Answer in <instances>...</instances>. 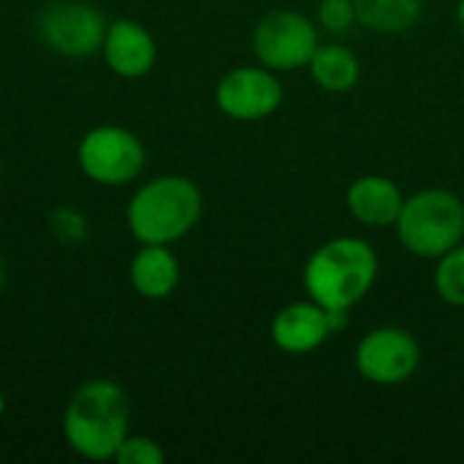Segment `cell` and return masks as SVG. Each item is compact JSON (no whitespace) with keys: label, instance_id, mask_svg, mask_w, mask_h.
<instances>
[{"label":"cell","instance_id":"5b68a950","mask_svg":"<svg viewBox=\"0 0 464 464\" xmlns=\"http://www.w3.org/2000/svg\"><path fill=\"white\" fill-rule=\"evenodd\" d=\"M76 160L90 182L122 188L144 171L147 150L133 130L122 125H98L82 136Z\"/></svg>","mask_w":464,"mask_h":464},{"label":"cell","instance_id":"30bf717a","mask_svg":"<svg viewBox=\"0 0 464 464\" xmlns=\"http://www.w3.org/2000/svg\"><path fill=\"white\" fill-rule=\"evenodd\" d=\"M103 60L120 79H141L155 68L158 46L152 33L136 19H114L106 27Z\"/></svg>","mask_w":464,"mask_h":464},{"label":"cell","instance_id":"8992f818","mask_svg":"<svg viewBox=\"0 0 464 464\" xmlns=\"http://www.w3.org/2000/svg\"><path fill=\"white\" fill-rule=\"evenodd\" d=\"M106 16L87 0H52L35 16V35L46 49L68 60H84L101 52Z\"/></svg>","mask_w":464,"mask_h":464},{"label":"cell","instance_id":"6da1fadb","mask_svg":"<svg viewBox=\"0 0 464 464\" xmlns=\"http://www.w3.org/2000/svg\"><path fill=\"white\" fill-rule=\"evenodd\" d=\"M130 405L120 383L95 378L82 383L65 405L63 435L65 443L84 459H114L122 440L130 435Z\"/></svg>","mask_w":464,"mask_h":464},{"label":"cell","instance_id":"9c48e42d","mask_svg":"<svg viewBox=\"0 0 464 464\" xmlns=\"http://www.w3.org/2000/svg\"><path fill=\"white\" fill-rule=\"evenodd\" d=\"M215 103L231 120L258 122L280 109L283 84L266 65H239L220 76Z\"/></svg>","mask_w":464,"mask_h":464},{"label":"cell","instance_id":"8fae6325","mask_svg":"<svg viewBox=\"0 0 464 464\" xmlns=\"http://www.w3.org/2000/svg\"><path fill=\"white\" fill-rule=\"evenodd\" d=\"M329 310L310 302H291L272 318V343L291 356L313 353L332 337Z\"/></svg>","mask_w":464,"mask_h":464},{"label":"cell","instance_id":"7a4b0ae2","mask_svg":"<svg viewBox=\"0 0 464 464\" xmlns=\"http://www.w3.org/2000/svg\"><path fill=\"white\" fill-rule=\"evenodd\" d=\"M378 280V253L359 237L324 242L304 266V288L324 310H351Z\"/></svg>","mask_w":464,"mask_h":464},{"label":"cell","instance_id":"7c38bea8","mask_svg":"<svg viewBox=\"0 0 464 464\" xmlns=\"http://www.w3.org/2000/svg\"><path fill=\"white\" fill-rule=\"evenodd\" d=\"M405 196L400 185L383 174H364L351 182L345 193V207L351 218H356L367 228L394 226L402 212Z\"/></svg>","mask_w":464,"mask_h":464},{"label":"cell","instance_id":"9a60e30c","mask_svg":"<svg viewBox=\"0 0 464 464\" xmlns=\"http://www.w3.org/2000/svg\"><path fill=\"white\" fill-rule=\"evenodd\" d=\"M356 22L381 35L408 33L424 14V0H353Z\"/></svg>","mask_w":464,"mask_h":464},{"label":"cell","instance_id":"2e32d148","mask_svg":"<svg viewBox=\"0 0 464 464\" xmlns=\"http://www.w3.org/2000/svg\"><path fill=\"white\" fill-rule=\"evenodd\" d=\"M435 291L438 296L451 304V307H464V245L459 242L451 247L446 256L438 258L435 266Z\"/></svg>","mask_w":464,"mask_h":464},{"label":"cell","instance_id":"277c9868","mask_svg":"<svg viewBox=\"0 0 464 464\" xmlns=\"http://www.w3.org/2000/svg\"><path fill=\"white\" fill-rule=\"evenodd\" d=\"M394 228L411 256L440 258L464 242V201L446 188L419 190L405 198Z\"/></svg>","mask_w":464,"mask_h":464},{"label":"cell","instance_id":"7402d4cb","mask_svg":"<svg viewBox=\"0 0 464 464\" xmlns=\"http://www.w3.org/2000/svg\"><path fill=\"white\" fill-rule=\"evenodd\" d=\"M3 405H5V402H3V394H0V416H3Z\"/></svg>","mask_w":464,"mask_h":464},{"label":"cell","instance_id":"d6986e66","mask_svg":"<svg viewBox=\"0 0 464 464\" xmlns=\"http://www.w3.org/2000/svg\"><path fill=\"white\" fill-rule=\"evenodd\" d=\"M52 231L57 234L60 242L76 245V242H82V239L87 237V220H84L76 209L60 207V209L52 212Z\"/></svg>","mask_w":464,"mask_h":464},{"label":"cell","instance_id":"5bb4252c","mask_svg":"<svg viewBox=\"0 0 464 464\" xmlns=\"http://www.w3.org/2000/svg\"><path fill=\"white\" fill-rule=\"evenodd\" d=\"M307 68L313 82L326 92H348L362 76V63L345 44H318Z\"/></svg>","mask_w":464,"mask_h":464},{"label":"cell","instance_id":"ac0fdd59","mask_svg":"<svg viewBox=\"0 0 464 464\" xmlns=\"http://www.w3.org/2000/svg\"><path fill=\"white\" fill-rule=\"evenodd\" d=\"M318 22L329 33H348L356 24L353 0H321V5H318Z\"/></svg>","mask_w":464,"mask_h":464},{"label":"cell","instance_id":"3957f363","mask_svg":"<svg viewBox=\"0 0 464 464\" xmlns=\"http://www.w3.org/2000/svg\"><path fill=\"white\" fill-rule=\"evenodd\" d=\"M204 212L201 190L182 174H160L144 182L128 209V231L141 245H171L190 234Z\"/></svg>","mask_w":464,"mask_h":464},{"label":"cell","instance_id":"4fadbf2b","mask_svg":"<svg viewBox=\"0 0 464 464\" xmlns=\"http://www.w3.org/2000/svg\"><path fill=\"white\" fill-rule=\"evenodd\" d=\"M128 277L139 296L160 302L179 285V261L169 245H141V250L130 258Z\"/></svg>","mask_w":464,"mask_h":464},{"label":"cell","instance_id":"ffe728a7","mask_svg":"<svg viewBox=\"0 0 464 464\" xmlns=\"http://www.w3.org/2000/svg\"><path fill=\"white\" fill-rule=\"evenodd\" d=\"M457 24H459V33H462L464 38V0L457 3Z\"/></svg>","mask_w":464,"mask_h":464},{"label":"cell","instance_id":"44dd1931","mask_svg":"<svg viewBox=\"0 0 464 464\" xmlns=\"http://www.w3.org/2000/svg\"><path fill=\"white\" fill-rule=\"evenodd\" d=\"M3 280H5V272H3V261H0V288H3Z\"/></svg>","mask_w":464,"mask_h":464},{"label":"cell","instance_id":"e0dca14e","mask_svg":"<svg viewBox=\"0 0 464 464\" xmlns=\"http://www.w3.org/2000/svg\"><path fill=\"white\" fill-rule=\"evenodd\" d=\"M114 462L120 464H163L166 451L160 449L158 440L144 438V435H128L122 446L114 454Z\"/></svg>","mask_w":464,"mask_h":464},{"label":"cell","instance_id":"52a82bcc","mask_svg":"<svg viewBox=\"0 0 464 464\" xmlns=\"http://www.w3.org/2000/svg\"><path fill=\"white\" fill-rule=\"evenodd\" d=\"M318 49L315 24L291 8L269 11L253 30V52L269 71H296L310 63Z\"/></svg>","mask_w":464,"mask_h":464},{"label":"cell","instance_id":"ba28073f","mask_svg":"<svg viewBox=\"0 0 464 464\" xmlns=\"http://www.w3.org/2000/svg\"><path fill=\"white\" fill-rule=\"evenodd\" d=\"M356 370L375 386H400L411 381L421 364L419 340L400 326H378L356 345Z\"/></svg>","mask_w":464,"mask_h":464}]
</instances>
